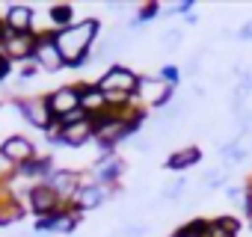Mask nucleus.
I'll return each mask as SVG.
<instances>
[{
  "label": "nucleus",
  "mask_w": 252,
  "mask_h": 237,
  "mask_svg": "<svg viewBox=\"0 0 252 237\" xmlns=\"http://www.w3.org/2000/svg\"><path fill=\"white\" fill-rule=\"evenodd\" d=\"M48 18H51L54 30H63V27L74 24V6H68V3H51L48 6Z\"/></svg>",
  "instance_id": "16"
},
{
  "label": "nucleus",
  "mask_w": 252,
  "mask_h": 237,
  "mask_svg": "<svg viewBox=\"0 0 252 237\" xmlns=\"http://www.w3.org/2000/svg\"><path fill=\"white\" fill-rule=\"evenodd\" d=\"M9 71H12V62H9L3 54H0V83H3V80L9 77Z\"/></svg>",
  "instance_id": "26"
},
{
  "label": "nucleus",
  "mask_w": 252,
  "mask_h": 237,
  "mask_svg": "<svg viewBox=\"0 0 252 237\" xmlns=\"http://www.w3.org/2000/svg\"><path fill=\"white\" fill-rule=\"evenodd\" d=\"M36 33H15L6 27V42H3V57L9 62H27L33 59V48H36Z\"/></svg>",
  "instance_id": "11"
},
{
  "label": "nucleus",
  "mask_w": 252,
  "mask_h": 237,
  "mask_svg": "<svg viewBox=\"0 0 252 237\" xmlns=\"http://www.w3.org/2000/svg\"><path fill=\"white\" fill-rule=\"evenodd\" d=\"M48 107L54 113L57 122H63V118L80 113V83H68V86H60L48 95Z\"/></svg>",
  "instance_id": "7"
},
{
  "label": "nucleus",
  "mask_w": 252,
  "mask_h": 237,
  "mask_svg": "<svg viewBox=\"0 0 252 237\" xmlns=\"http://www.w3.org/2000/svg\"><path fill=\"white\" fill-rule=\"evenodd\" d=\"M12 107L24 116V122H27V125H33V128H39V131H45V134L57 125V118H54V113H51V107H48V95L15 98Z\"/></svg>",
  "instance_id": "5"
},
{
  "label": "nucleus",
  "mask_w": 252,
  "mask_h": 237,
  "mask_svg": "<svg viewBox=\"0 0 252 237\" xmlns=\"http://www.w3.org/2000/svg\"><path fill=\"white\" fill-rule=\"evenodd\" d=\"M33 62H36L39 71H45V74H57V71L65 68V59H63V54H60V48H57V42H54V30H51V33H39L36 48H33Z\"/></svg>",
  "instance_id": "6"
},
{
  "label": "nucleus",
  "mask_w": 252,
  "mask_h": 237,
  "mask_svg": "<svg viewBox=\"0 0 252 237\" xmlns=\"http://www.w3.org/2000/svg\"><path fill=\"white\" fill-rule=\"evenodd\" d=\"M175 101V86H169L160 74H143L140 77V89H137V104L146 110H163Z\"/></svg>",
  "instance_id": "3"
},
{
  "label": "nucleus",
  "mask_w": 252,
  "mask_h": 237,
  "mask_svg": "<svg viewBox=\"0 0 252 237\" xmlns=\"http://www.w3.org/2000/svg\"><path fill=\"white\" fill-rule=\"evenodd\" d=\"M190 95H193V101H196V98H205V86H202V83H193V86H190Z\"/></svg>",
  "instance_id": "27"
},
{
  "label": "nucleus",
  "mask_w": 252,
  "mask_h": 237,
  "mask_svg": "<svg viewBox=\"0 0 252 237\" xmlns=\"http://www.w3.org/2000/svg\"><path fill=\"white\" fill-rule=\"evenodd\" d=\"M113 199V187H104V184H98V181H89V184H80V190H77V196H74V207L83 213V210H95V207H101L104 202H110Z\"/></svg>",
  "instance_id": "12"
},
{
  "label": "nucleus",
  "mask_w": 252,
  "mask_h": 237,
  "mask_svg": "<svg viewBox=\"0 0 252 237\" xmlns=\"http://www.w3.org/2000/svg\"><path fill=\"white\" fill-rule=\"evenodd\" d=\"M237 39H240V42H252V21L240 24V30H237Z\"/></svg>",
  "instance_id": "25"
},
{
  "label": "nucleus",
  "mask_w": 252,
  "mask_h": 237,
  "mask_svg": "<svg viewBox=\"0 0 252 237\" xmlns=\"http://www.w3.org/2000/svg\"><path fill=\"white\" fill-rule=\"evenodd\" d=\"M27 207L39 219H45V216H54L57 210H63V202L48 184H33V187H27Z\"/></svg>",
  "instance_id": "10"
},
{
  "label": "nucleus",
  "mask_w": 252,
  "mask_h": 237,
  "mask_svg": "<svg viewBox=\"0 0 252 237\" xmlns=\"http://www.w3.org/2000/svg\"><path fill=\"white\" fill-rule=\"evenodd\" d=\"M181 74H184V71H181L178 65H163V71H160V77H163L169 86H175V89H178V83H181Z\"/></svg>",
  "instance_id": "21"
},
{
  "label": "nucleus",
  "mask_w": 252,
  "mask_h": 237,
  "mask_svg": "<svg viewBox=\"0 0 252 237\" xmlns=\"http://www.w3.org/2000/svg\"><path fill=\"white\" fill-rule=\"evenodd\" d=\"M71 237H77V234H71Z\"/></svg>",
  "instance_id": "30"
},
{
  "label": "nucleus",
  "mask_w": 252,
  "mask_h": 237,
  "mask_svg": "<svg viewBox=\"0 0 252 237\" xmlns=\"http://www.w3.org/2000/svg\"><path fill=\"white\" fill-rule=\"evenodd\" d=\"M48 137L54 140V146H63V148H83L89 143H95V118H80L74 125H54L48 131Z\"/></svg>",
  "instance_id": "2"
},
{
  "label": "nucleus",
  "mask_w": 252,
  "mask_h": 237,
  "mask_svg": "<svg viewBox=\"0 0 252 237\" xmlns=\"http://www.w3.org/2000/svg\"><path fill=\"white\" fill-rule=\"evenodd\" d=\"M36 74H39V65H36L33 59L21 62V68H18V80H24V83H27V80H33Z\"/></svg>",
  "instance_id": "23"
},
{
  "label": "nucleus",
  "mask_w": 252,
  "mask_h": 237,
  "mask_svg": "<svg viewBox=\"0 0 252 237\" xmlns=\"http://www.w3.org/2000/svg\"><path fill=\"white\" fill-rule=\"evenodd\" d=\"M160 12H163V9H160L158 3H146V6H140V9H137V21H143V24H146V21L158 18Z\"/></svg>",
  "instance_id": "20"
},
{
  "label": "nucleus",
  "mask_w": 252,
  "mask_h": 237,
  "mask_svg": "<svg viewBox=\"0 0 252 237\" xmlns=\"http://www.w3.org/2000/svg\"><path fill=\"white\" fill-rule=\"evenodd\" d=\"M202 160V148L199 146H181L178 151H172L169 157H166V169H172V172H181V169H190V166H196Z\"/></svg>",
  "instance_id": "15"
},
{
  "label": "nucleus",
  "mask_w": 252,
  "mask_h": 237,
  "mask_svg": "<svg viewBox=\"0 0 252 237\" xmlns=\"http://www.w3.org/2000/svg\"><path fill=\"white\" fill-rule=\"evenodd\" d=\"M249 125H252V113H249Z\"/></svg>",
  "instance_id": "29"
},
{
  "label": "nucleus",
  "mask_w": 252,
  "mask_h": 237,
  "mask_svg": "<svg viewBox=\"0 0 252 237\" xmlns=\"http://www.w3.org/2000/svg\"><path fill=\"white\" fill-rule=\"evenodd\" d=\"M184 193H187V178H172V181H166L163 184V193H160V202L163 205H172V202H181L184 199Z\"/></svg>",
  "instance_id": "17"
},
{
  "label": "nucleus",
  "mask_w": 252,
  "mask_h": 237,
  "mask_svg": "<svg viewBox=\"0 0 252 237\" xmlns=\"http://www.w3.org/2000/svg\"><path fill=\"white\" fill-rule=\"evenodd\" d=\"M80 110L89 118H101L107 116V95L95 86V83H80Z\"/></svg>",
  "instance_id": "14"
},
{
  "label": "nucleus",
  "mask_w": 252,
  "mask_h": 237,
  "mask_svg": "<svg viewBox=\"0 0 252 237\" xmlns=\"http://www.w3.org/2000/svg\"><path fill=\"white\" fill-rule=\"evenodd\" d=\"M107 9H110V12H116V15H122V12H125V6L119 3V0H116V3H107Z\"/></svg>",
  "instance_id": "28"
},
{
  "label": "nucleus",
  "mask_w": 252,
  "mask_h": 237,
  "mask_svg": "<svg viewBox=\"0 0 252 237\" xmlns=\"http://www.w3.org/2000/svg\"><path fill=\"white\" fill-rule=\"evenodd\" d=\"M3 21L15 33H33V27H36V9L27 6V3H12V6H6Z\"/></svg>",
  "instance_id": "13"
},
{
  "label": "nucleus",
  "mask_w": 252,
  "mask_h": 237,
  "mask_svg": "<svg viewBox=\"0 0 252 237\" xmlns=\"http://www.w3.org/2000/svg\"><path fill=\"white\" fill-rule=\"evenodd\" d=\"M140 77H143V74H137V71L128 68V65H110V68L95 80V86H98L104 95H137Z\"/></svg>",
  "instance_id": "4"
},
{
  "label": "nucleus",
  "mask_w": 252,
  "mask_h": 237,
  "mask_svg": "<svg viewBox=\"0 0 252 237\" xmlns=\"http://www.w3.org/2000/svg\"><path fill=\"white\" fill-rule=\"evenodd\" d=\"M160 42H163V48H166V51H178V45L184 42V33L172 27V30H166V33L160 36Z\"/></svg>",
  "instance_id": "19"
},
{
  "label": "nucleus",
  "mask_w": 252,
  "mask_h": 237,
  "mask_svg": "<svg viewBox=\"0 0 252 237\" xmlns=\"http://www.w3.org/2000/svg\"><path fill=\"white\" fill-rule=\"evenodd\" d=\"M0 154H3L15 169H21V166H27L30 160L39 157V148H36L33 140H27L21 134H12V137H6L3 143H0Z\"/></svg>",
  "instance_id": "9"
},
{
  "label": "nucleus",
  "mask_w": 252,
  "mask_h": 237,
  "mask_svg": "<svg viewBox=\"0 0 252 237\" xmlns=\"http://www.w3.org/2000/svg\"><path fill=\"white\" fill-rule=\"evenodd\" d=\"M45 184L60 196L63 207H71V202H74V196H77V190H80V184H83V172H74V169H54Z\"/></svg>",
  "instance_id": "8"
},
{
  "label": "nucleus",
  "mask_w": 252,
  "mask_h": 237,
  "mask_svg": "<svg viewBox=\"0 0 252 237\" xmlns=\"http://www.w3.org/2000/svg\"><path fill=\"white\" fill-rule=\"evenodd\" d=\"M172 237H208V219H190L172 231Z\"/></svg>",
  "instance_id": "18"
},
{
  "label": "nucleus",
  "mask_w": 252,
  "mask_h": 237,
  "mask_svg": "<svg viewBox=\"0 0 252 237\" xmlns=\"http://www.w3.org/2000/svg\"><path fill=\"white\" fill-rule=\"evenodd\" d=\"M98 33H101L98 18H83L63 30H54V42L65 59V68H83L92 62V45H95Z\"/></svg>",
  "instance_id": "1"
},
{
  "label": "nucleus",
  "mask_w": 252,
  "mask_h": 237,
  "mask_svg": "<svg viewBox=\"0 0 252 237\" xmlns=\"http://www.w3.org/2000/svg\"><path fill=\"white\" fill-rule=\"evenodd\" d=\"M199 65H202V48H199V51H196L184 65H181V71H184V74H190V77H196V74H199Z\"/></svg>",
  "instance_id": "22"
},
{
  "label": "nucleus",
  "mask_w": 252,
  "mask_h": 237,
  "mask_svg": "<svg viewBox=\"0 0 252 237\" xmlns=\"http://www.w3.org/2000/svg\"><path fill=\"white\" fill-rule=\"evenodd\" d=\"M225 199H231V202H237V205L243 207V202H246V187H240V184L225 187Z\"/></svg>",
  "instance_id": "24"
},
{
  "label": "nucleus",
  "mask_w": 252,
  "mask_h": 237,
  "mask_svg": "<svg viewBox=\"0 0 252 237\" xmlns=\"http://www.w3.org/2000/svg\"><path fill=\"white\" fill-rule=\"evenodd\" d=\"M249 148H252V146H249Z\"/></svg>",
  "instance_id": "31"
}]
</instances>
